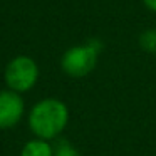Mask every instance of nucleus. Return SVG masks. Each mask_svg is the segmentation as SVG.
Segmentation results:
<instances>
[{
  "label": "nucleus",
  "instance_id": "4",
  "mask_svg": "<svg viewBox=\"0 0 156 156\" xmlns=\"http://www.w3.org/2000/svg\"><path fill=\"white\" fill-rule=\"evenodd\" d=\"M24 109L22 94L10 89L0 91V129H10L17 126L24 116Z\"/></svg>",
  "mask_w": 156,
  "mask_h": 156
},
{
  "label": "nucleus",
  "instance_id": "5",
  "mask_svg": "<svg viewBox=\"0 0 156 156\" xmlns=\"http://www.w3.org/2000/svg\"><path fill=\"white\" fill-rule=\"evenodd\" d=\"M20 156H54V148L45 139L35 138L25 143Z\"/></svg>",
  "mask_w": 156,
  "mask_h": 156
},
{
  "label": "nucleus",
  "instance_id": "6",
  "mask_svg": "<svg viewBox=\"0 0 156 156\" xmlns=\"http://www.w3.org/2000/svg\"><path fill=\"white\" fill-rule=\"evenodd\" d=\"M139 47L148 54H156V29H148L139 35Z\"/></svg>",
  "mask_w": 156,
  "mask_h": 156
},
{
  "label": "nucleus",
  "instance_id": "3",
  "mask_svg": "<svg viewBox=\"0 0 156 156\" xmlns=\"http://www.w3.org/2000/svg\"><path fill=\"white\" fill-rule=\"evenodd\" d=\"M7 89L19 94L30 91L39 81V66L29 55H17L7 64L4 72Z\"/></svg>",
  "mask_w": 156,
  "mask_h": 156
},
{
  "label": "nucleus",
  "instance_id": "8",
  "mask_svg": "<svg viewBox=\"0 0 156 156\" xmlns=\"http://www.w3.org/2000/svg\"><path fill=\"white\" fill-rule=\"evenodd\" d=\"M143 4H144V7L148 10L156 12V0H143Z\"/></svg>",
  "mask_w": 156,
  "mask_h": 156
},
{
  "label": "nucleus",
  "instance_id": "1",
  "mask_svg": "<svg viewBox=\"0 0 156 156\" xmlns=\"http://www.w3.org/2000/svg\"><path fill=\"white\" fill-rule=\"evenodd\" d=\"M69 121V109L61 99L45 98L32 106L29 112V128L39 139L57 138Z\"/></svg>",
  "mask_w": 156,
  "mask_h": 156
},
{
  "label": "nucleus",
  "instance_id": "7",
  "mask_svg": "<svg viewBox=\"0 0 156 156\" xmlns=\"http://www.w3.org/2000/svg\"><path fill=\"white\" fill-rule=\"evenodd\" d=\"M54 156H81V154L72 144H69L67 141H62L54 148Z\"/></svg>",
  "mask_w": 156,
  "mask_h": 156
},
{
  "label": "nucleus",
  "instance_id": "2",
  "mask_svg": "<svg viewBox=\"0 0 156 156\" xmlns=\"http://www.w3.org/2000/svg\"><path fill=\"white\" fill-rule=\"evenodd\" d=\"M102 49V44L98 39H91L89 42L81 45H74V47L67 49L62 54L61 59V67L69 77H86L89 72L98 64L99 52Z\"/></svg>",
  "mask_w": 156,
  "mask_h": 156
}]
</instances>
